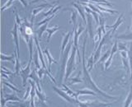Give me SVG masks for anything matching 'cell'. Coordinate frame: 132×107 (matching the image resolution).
<instances>
[{
  "mask_svg": "<svg viewBox=\"0 0 132 107\" xmlns=\"http://www.w3.org/2000/svg\"><path fill=\"white\" fill-rule=\"evenodd\" d=\"M76 102L78 103L80 107H110L111 105V103H101V102H81L78 100H76Z\"/></svg>",
  "mask_w": 132,
  "mask_h": 107,
  "instance_id": "3957f363",
  "label": "cell"
},
{
  "mask_svg": "<svg viewBox=\"0 0 132 107\" xmlns=\"http://www.w3.org/2000/svg\"><path fill=\"white\" fill-rule=\"evenodd\" d=\"M99 27L102 29L103 34H106V26H105V20L103 18V16L100 17V22H99Z\"/></svg>",
  "mask_w": 132,
  "mask_h": 107,
  "instance_id": "d4e9b609",
  "label": "cell"
},
{
  "mask_svg": "<svg viewBox=\"0 0 132 107\" xmlns=\"http://www.w3.org/2000/svg\"><path fill=\"white\" fill-rule=\"evenodd\" d=\"M93 64H94V58H93V55L88 59V64H87V68H88V70L89 72L93 69Z\"/></svg>",
  "mask_w": 132,
  "mask_h": 107,
  "instance_id": "d6986e66",
  "label": "cell"
},
{
  "mask_svg": "<svg viewBox=\"0 0 132 107\" xmlns=\"http://www.w3.org/2000/svg\"><path fill=\"white\" fill-rule=\"evenodd\" d=\"M53 89H54V91H55V92L57 94H59L61 97H63V98L64 99V100H66L67 101L71 102V103L76 101V99H73V97L70 96L69 95H68L65 92H64V91H62V90H60V89H59V88H57L56 86H53Z\"/></svg>",
  "mask_w": 132,
  "mask_h": 107,
  "instance_id": "52a82bcc",
  "label": "cell"
},
{
  "mask_svg": "<svg viewBox=\"0 0 132 107\" xmlns=\"http://www.w3.org/2000/svg\"><path fill=\"white\" fill-rule=\"evenodd\" d=\"M29 52H30V60L32 61V55H33V37L31 36V39L28 42Z\"/></svg>",
  "mask_w": 132,
  "mask_h": 107,
  "instance_id": "ffe728a7",
  "label": "cell"
},
{
  "mask_svg": "<svg viewBox=\"0 0 132 107\" xmlns=\"http://www.w3.org/2000/svg\"><path fill=\"white\" fill-rule=\"evenodd\" d=\"M3 83H4V84H5V85H7V86H8V87H10L11 89H13L14 91H16V92H19V91H18V89H16V87H14V86H12V85H10L9 83H7V82H3Z\"/></svg>",
  "mask_w": 132,
  "mask_h": 107,
  "instance_id": "74e56055",
  "label": "cell"
},
{
  "mask_svg": "<svg viewBox=\"0 0 132 107\" xmlns=\"http://www.w3.org/2000/svg\"><path fill=\"white\" fill-rule=\"evenodd\" d=\"M88 1H92L94 3H103L104 5H108V6H111V4L107 1V0H88Z\"/></svg>",
  "mask_w": 132,
  "mask_h": 107,
  "instance_id": "4dcf8cb0",
  "label": "cell"
},
{
  "mask_svg": "<svg viewBox=\"0 0 132 107\" xmlns=\"http://www.w3.org/2000/svg\"><path fill=\"white\" fill-rule=\"evenodd\" d=\"M16 23L18 24V25H19V26H21V25L22 24V20H21V19L19 18V16H18V14H16Z\"/></svg>",
  "mask_w": 132,
  "mask_h": 107,
  "instance_id": "8d00e7d4",
  "label": "cell"
},
{
  "mask_svg": "<svg viewBox=\"0 0 132 107\" xmlns=\"http://www.w3.org/2000/svg\"><path fill=\"white\" fill-rule=\"evenodd\" d=\"M110 55H111V51L108 50V51H106L105 53H104V55H103L100 59L98 60V64L99 63H103V62H106L107 59H108V58L110 57Z\"/></svg>",
  "mask_w": 132,
  "mask_h": 107,
  "instance_id": "484cf974",
  "label": "cell"
},
{
  "mask_svg": "<svg viewBox=\"0 0 132 107\" xmlns=\"http://www.w3.org/2000/svg\"><path fill=\"white\" fill-rule=\"evenodd\" d=\"M47 5L46 4H44V5H41V6H39L38 7H36V8H35V9H33V12H32V18H31V22H33V19H34V17H35V16L36 15H37L40 12H41L42 11L44 8L46 7Z\"/></svg>",
  "mask_w": 132,
  "mask_h": 107,
  "instance_id": "9a60e30c",
  "label": "cell"
},
{
  "mask_svg": "<svg viewBox=\"0 0 132 107\" xmlns=\"http://www.w3.org/2000/svg\"><path fill=\"white\" fill-rule=\"evenodd\" d=\"M34 62H35V64H36V68H40V57H39L38 51H36V52H35Z\"/></svg>",
  "mask_w": 132,
  "mask_h": 107,
  "instance_id": "cb8c5ba5",
  "label": "cell"
},
{
  "mask_svg": "<svg viewBox=\"0 0 132 107\" xmlns=\"http://www.w3.org/2000/svg\"><path fill=\"white\" fill-rule=\"evenodd\" d=\"M60 29V26H56L53 28H49L46 30V31L48 32V37H47V43H50V41H51V36L55 34V33L59 30Z\"/></svg>",
  "mask_w": 132,
  "mask_h": 107,
  "instance_id": "7c38bea8",
  "label": "cell"
},
{
  "mask_svg": "<svg viewBox=\"0 0 132 107\" xmlns=\"http://www.w3.org/2000/svg\"><path fill=\"white\" fill-rule=\"evenodd\" d=\"M31 60H29L27 67L26 68H22L20 71V75L22 76V80H23V86H26V82L28 77H30L31 75Z\"/></svg>",
  "mask_w": 132,
  "mask_h": 107,
  "instance_id": "277c9868",
  "label": "cell"
},
{
  "mask_svg": "<svg viewBox=\"0 0 132 107\" xmlns=\"http://www.w3.org/2000/svg\"><path fill=\"white\" fill-rule=\"evenodd\" d=\"M47 26H48V23H45V24H44V26H41V27L40 28V30L38 31V37H39L40 39L41 38V35H42V34L44 33V31L47 30V29H46Z\"/></svg>",
  "mask_w": 132,
  "mask_h": 107,
  "instance_id": "f1b7e54d",
  "label": "cell"
},
{
  "mask_svg": "<svg viewBox=\"0 0 132 107\" xmlns=\"http://www.w3.org/2000/svg\"><path fill=\"white\" fill-rule=\"evenodd\" d=\"M73 35V31L72 32H68L67 34H65L64 38H63V40H62V44H61V50H60V55H61V57L63 56L64 53L65 51V49L66 47L68 46V44L70 41V39H71V36Z\"/></svg>",
  "mask_w": 132,
  "mask_h": 107,
  "instance_id": "5b68a950",
  "label": "cell"
},
{
  "mask_svg": "<svg viewBox=\"0 0 132 107\" xmlns=\"http://www.w3.org/2000/svg\"><path fill=\"white\" fill-rule=\"evenodd\" d=\"M87 6H88V7L90 8V9H93V12H97V13H99V14H100V15L102 16V14L101 13V11L99 10L97 7H96L95 6L92 5V4H90V3H88V4H87Z\"/></svg>",
  "mask_w": 132,
  "mask_h": 107,
  "instance_id": "f546056e",
  "label": "cell"
},
{
  "mask_svg": "<svg viewBox=\"0 0 132 107\" xmlns=\"http://www.w3.org/2000/svg\"><path fill=\"white\" fill-rule=\"evenodd\" d=\"M118 49L120 51H127L129 52V50L126 49V46L125 44H123L122 43H119V46H118Z\"/></svg>",
  "mask_w": 132,
  "mask_h": 107,
  "instance_id": "d6a6232c",
  "label": "cell"
},
{
  "mask_svg": "<svg viewBox=\"0 0 132 107\" xmlns=\"http://www.w3.org/2000/svg\"><path fill=\"white\" fill-rule=\"evenodd\" d=\"M1 59L3 61V60H7V61H11V62H13V63H14V59H16V55H12L10 56H5L3 53H2Z\"/></svg>",
  "mask_w": 132,
  "mask_h": 107,
  "instance_id": "44dd1931",
  "label": "cell"
},
{
  "mask_svg": "<svg viewBox=\"0 0 132 107\" xmlns=\"http://www.w3.org/2000/svg\"><path fill=\"white\" fill-rule=\"evenodd\" d=\"M70 82H71V83L75 84V83H79V82H82V80L81 79V78L78 77V76H77V77H74L71 78V79H70Z\"/></svg>",
  "mask_w": 132,
  "mask_h": 107,
  "instance_id": "1f68e13d",
  "label": "cell"
},
{
  "mask_svg": "<svg viewBox=\"0 0 132 107\" xmlns=\"http://www.w3.org/2000/svg\"><path fill=\"white\" fill-rule=\"evenodd\" d=\"M12 35L13 36V40L16 45V50L18 53V56L19 57L20 53H19V44H18V24L15 23L13 30L12 31Z\"/></svg>",
  "mask_w": 132,
  "mask_h": 107,
  "instance_id": "8992f818",
  "label": "cell"
},
{
  "mask_svg": "<svg viewBox=\"0 0 132 107\" xmlns=\"http://www.w3.org/2000/svg\"><path fill=\"white\" fill-rule=\"evenodd\" d=\"M97 7L100 11H102V12H109V13H111V14L117 13V11H116V10H111V9H108V8H105V7H102V6H100V5H97Z\"/></svg>",
  "mask_w": 132,
  "mask_h": 107,
  "instance_id": "603a6c76",
  "label": "cell"
},
{
  "mask_svg": "<svg viewBox=\"0 0 132 107\" xmlns=\"http://www.w3.org/2000/svg\"><path fill=\"white\" fill-rule=\"evenodd\" d=\"M87 23H88V33L91 37V39H94L93 32V25H92V16L89 13L87 14Z\"/></svg>",
  "mask_w": 132,
  "mask_h": 107,
  "instance_id": "9c48e42d",
  "label": "cell"
},
{
  "mask_svg": "<svg viewBox=\"0 0 132 107\" xmlns=\"http://www.w3.org/2000/svg\"><path fill=\"white\" fill-rule=\"evenodd\" d=\"M73 6L74 7V8L78 11V13L80 14V16H82V20H84V22L86 23V16H85V14H84V8H82L80 5H78V4H76V3H73Z\"/></svg>",
  "mask_w": 132,
  "mask_h": 107,
  "instance_id": "4fadbf2b",
  "label": "cell"
},
{
  "mask_svg": "<svg viewBox=\"0 0 132 107\" xmlns=\"http://www.w3.org/2000/svg\"><path fill=\"white\" fill-rule=\"evenodd\" d=\"M55 16H56V14H53V15H51V16H48V17H46V18H45V19L42 20V21H41L40 22H39L38 24H37V26H41V25H42V24L48 23V22H50V21H51V20L52 18H54V17H55Z\"/></svg>",
  "mask_w": 132,
  "mask_h": 107,
  "instance_id": "4316f807",
  "label": "cell"
},
{
  "mask_svg": "<svg viewBox=\"0 0 132 107\" xmlns=\"http://www.w3.org/2000/svg\"><path fill=\"white\" fill-rule=\"evenodd\" d=\"M66 10H68V11H71L72 12V14H71V19L73 21V27H75L76 26V21H77V14H76V12L73 11L72 9H69V8H68V9H66Z\"/></svg>",
  "mask_w": 132,
  "mask_h": 107,
  "instance_id": "83f0119b",
  "label": "cell"
},
{
  "mask_svg": "<svg viewBox=\"0 0 132 107\" xmlns=\"http://www.w3.org/2000/svg\"><path fill=\"white\" fill-rule=\"evenodd\" d=\"M84 31V27H82V25H81V23H79V26H78V29L77 30V31H78V35H81V33Z\"/></svg>",
  "mask_w": 132,
  "mask_h": 107,
  "instance_id": "d590c367",
  "label": "cell"
},
{
  "mask_svg": "<svg viewBox=\"0 0 132 107\" xmlns=\"http://www.w3.org/2000/svg\"><path fill=\"white\" fill-rule=\"evenodd\" d=\"M78 49L75 46L73 47V51L71 52V55H70L69 59L68 60V64H67V68H66V74H65V77L64 79L67 80L69 77L71 75V73L76 69V53L78 51Z\"/></svg>",
  "mask_w": 132,
  "mask_h": 107,
  "instance_id": "7a4b0ae2",
  "label": "cell"
},
{
  "mask_svg": "<svg viewBox=\"0 0 132 107\" xmlns=\"http://www.w3.org/2000/svg\"><path fill=\"white\" fill-rule=\"evenodd\" d=\"M132 103V90L130 91V92L128 95L127 98L125 101V105H124V107H130Z\"/></svg>",
  "mask_w": 132,
  "mask_h": 107,
  "instance_id": "ac0fdd59",
  "label": "cell"
},
{
  "mask_svg": "<svg viewBox=\"0 0 132 107\" xmlns=\"http://www.w3.org/2000/svg\"><path fill=\"white\" fill-rule=\"evenodd\" d=\"M123 16H124L123 14H121V16H120L119 17H118V19L117 20V22H116V23L114 25H112V26H106V27L107 28H111V30H112V32L116 31H117V27L120 26V25L122 24L124 22V17H123Z\"/></svg>",
  "mask_w": 132,
  "mask_h": 107,
  "instance_id": "8fae6325",
  "label": "cell"
},
{
  "mask_svg": "<svg viewBox=\"0 0 132 107\" xmlns=\"http://www.w3.org/2000/svg\"><path fill=\"white\" fill-rule=\"evenodd\" d=\"M118 39L126 40H132V31H128L126 33H124L118 35Z\"/></svg>",
  "mask_w": 132,
  "mask_h": 107,
  "instance_id": "5bb4252c",
  "label": "cell"
},
{
  "mask_svg": "<svg viewBox=\"0 0 132 107\" xmlns=\"http://www.w3.org/2000/svg\"><path fill=\"white\" fill-rule=\"evenodd\" d=\"M12 1H13V0H8V1H7V3L5 4V5H4V6H3V7H2V11H4V10L6 9L7 7H9V6L11 5V4H12Z\"/></svg>",
  "mask_w": 132,
  "mask_h": 107,
  "instance_id": "e575fe53",
  "label": "cell"
},
{
  "mask_svg": "<svg viewBox=\"0 0 132 107\" xmlns=\"http://www.w3.org/2000/svg\"><path fill=\"white\" fill-rule=\"evenodd\" d=\"M86 41H87V38L85 37L84 40V44H82V70H84V80L85 82V84L87 85V86H88L91 89H93V91H95L97 93H100L101 95H102L103 96H105L108 99H113L114 96H111L107 95L106 93H104L103 92L99 89L97 85L94 83L93 80L90 77V74H89V71L88 69L86 68V65H85V47H86Z\"/></svg>",
  "mask_w": 132,
  "mask_h": 107,
  "instance_id": "6da1fadb",
  "label": "cell"
},
{
  "mask_svg": "<svg viewBox=\"0 0 132 107\" xmlns=\"http://www.w3.org/2000/svg\"><path fill=\"white\" fill-rule=\"evenodd\" d=\"M128 53H129V63L130 68V79H132V44H130V48Z\"/></svg>",
  "mask_w": 132,
  "mask_h": 107,
  "instance_id": "7402d4cb",
  "label": "cell"
},
{
  "mask_svg": "<svg viewBox=\"0 0 132 107\" xmlns=\"http://www.w3.org/2000/svg\"><path fill=\"white\" fill-rule=\"evenodd\" d=\"M44 53H45V55H46V58H47V59H48V62H49V66H48V70H49V72L51 71V64L52 63H55V64H57V62L53 59V57L51 56V53H50L49 51V49L47 48H45L44 49Z\"/></svg>",
  "mask_w": 132,
  "mask_h": 107,
  "instance_id": "30bf717a",
  "label": "cell"
},
{
  "mask_svg": "<svg viewBox=\"0 0 132 107\" xmlns=\"http://www.w3.org/2000/svg\"><path fill=\"white\" fill-rule=\"evenodd\" d=\"M45 73V68H40L39 72H38V76H39V78L40 79H41L43 77V75Z\"/></svg>",
  "mask_w": 132,
  "mask_h": 107,
  "instance_id": "836d02e7",
  "label": "cell"
},
{
  "mask_svg": "<svg viewBox=\"0 0 132 107\" xmlns=\"http://www.w3.org/2000/svg\"><path fill=\"white\" fill-rule=\"evenodd\" d=\"M34 40H35V43H36V48H37V51H38V53H39V57H40V63H41V64H42V67H43L44 68L46 69V66H45V59H44V56H43L42 51H41L40 47V45H39L38 40H37L36 37H34Z\"/></svg>",
  "mask_w": 132,
  "mask_h": 107,
  "instance_id": "ba28073f",
  "label": "cell"
},
{
  "mask_svg": "<svg viewBox=\"0 0 132 107\" xmlns=\"http://www.w3.org/2000/svg\"><path fill=\"white\" fill-rule=\"evenodd\" d=\"M82 95H96V93L92 92V91L90 90H80V91H78L76 92V96H82Z\"/></svg>",
  "mask_w": 132,
  "mask_h": 107,
  "instance_id": "2e32d148",
  "label": "cell"
},
{
  "mask_svg": "<svg viewBox=\"0 0 132 107\" xmlns=\"http://www.w3.org/2000/svg\"><path fill=\"white\" fill-rule=\"evenodd\" d=\"M61 7L60 6H57V7H51V9H50L47 12H45V13L44 14L45 16H48L49 15H53L55 14V12H56L59 9H60Z\"/></svg>",
  "mask_w": 132,
  "mask_h": 107,
  "instance_id": "e0dca14e",
  "label": "cell"
},
{
  "mask_svg": "<svg viewBox=\"0 0 132 107\" xmlns=\"http://www.w3.org/2000/svg\"><path fill=\"white\" fill-rule=\"evenodd\" d=\"M131 90H132V86H131Z\"/></svg>",
  "mask_w": 132,
  "mask_h": 107,
  "instance_id": "f35d334b",
  "label": "cell"
}]
</instances>
